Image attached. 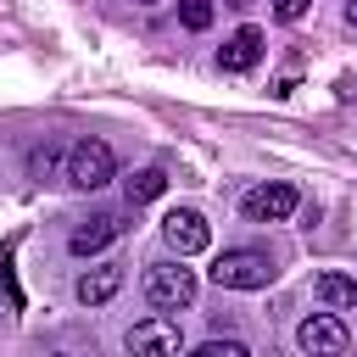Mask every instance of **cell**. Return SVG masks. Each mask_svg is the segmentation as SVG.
I'll return each instance as SVG.
<instances>
[{
	"label": "cell",
	"instance_id": "cell-1",
	"mask_svg": "<svg viewBox=\"0 0 357 357\" xmlns=\"http://www.w3.org/2000/svg\"><path fill=\"white\" fill-rule=\"evenodd\" d=\"M112 173H117V156H112L106 139H95V134L73 139V151H67V173H61L73 190H100V184H112Z\"/></svg>",
	"mask_w": 357,
	"mask_h": 357
},
{
	"label": "cell",
	"instance_id": "cell-2",
	"mask_svg": "<svg viewBox=\"0 0 357 357\" xmlns=\"http://www.w3.org/2000/svg\"><path fill=\"white\" fill-rule=\"evenodd\" d=\"M195 290H201V284H195V273H190L184 262H151V268H145V301L162 307V312L190 307Z\"/></svg>",
	"mask_w": 357,
	"mask_h": 357
},
{
	"label": "cell",
	"instance_id": "cell-3",
	"mask_svg": "<svg viewBox=\"0 0 357 357\" xmlns=\"http://www.w3.org/2000/svg\"><path fill=\"white\" fill-rule=\"evenodd\" d=\"M273 279V262H268V251H223L218 262H212V284L218 290H262Z\"/></svg>",
	"mask_w": 357,
	"mask_h": 357
},
{
	"label": "cell",
	"instance_id": "cell-4",
	"mask_svg": "<svg viewBox=\"0 0 357 357\" xmlns=\"http://www.w3.org/2000/svg\"><path fill=\"white\" fill-rule=\"evenodd\" d=\"M123 351H128V357H178V351H184V335H178V324H173L167 312H151V318L128 324Z\"/></svg>",
	"mask_w": 357,
	"mask_h": 357
},
{
	"label": "cell",
	"instance_id": "cell-5",
	"mask_svg": "<svg viewBox=\"0 0 357 357\" xmlns=\"http://www.w3.org/2000/svg\"><path fill=\"white\" fill-rule=\"evenodd\" d=\"M296 206H301V190H296V184H284V178L257 184V190H245V195H240V212H245L251 223H284V218H296Z\"/></svg>",
	"mask_w": 357,
	"mask_h": 357
},
{
	"label": "cell",
	"instance_id": "cell-6",
	"mask_svg": "<svg viewBox=\"0 0 357 357\" xmlns=\"http://www.w3.org/2000/svg\"><path fill=\"white\" fill-rule=\"evenodd\" d=\"M162 240H167V251L195 257V251L212 245V229H206V218H201L195 206H173V212L162 218Z\"/></svg>",
	"mask_w": 357,
	"mask_h": 357
},
{
	"label": "cell",
	"instance_id": "cell-7",
	"mask_svg": "<svg viewBox=\"0 0 357 357\" xmlns=\"http://www.w3.org/2000/svg\"><path fill=\"white\" fill-rule=\"evenodd\" d=\"M346 340H351V335H346V324H340L335 312H312V318L296 329V346H301L307 357H340Z\"/></svg>",
	"mask_w": 357,
	"mask_h": 357
},
{
	"label": "cell",
	"instance_id": "cell-8",
	"mask_svg": "<svg viewBox=\"0 0 357 357\" xmlns=\"http://www.w3.org/2000/svg\"><path fill=\"white\" fill-rule=\"evenodd\" d=\"M117 234H123V218H117V212H95V218H84V223L67 234V245H73V257H95V251H106Z\"/></svg>",
	"mask_w": 357,
	"mask_h": 357
},
{
	"label": "cell",
	"instance_id": "cell-9",
	"mask_svg": "<svg viewBox=\"0 0 357 357\" xmlns=\"http://www.w3.org/2000/svg\"><path fill=\"white\" fill-rule=\"evenodd\" d=\"M257 61H262V33L257 28H234L223 39V50H218V67L223 73H251Z\"/></svg>",
	"mask_w": 357,
	"mask_h": 357
},
{
	"label": "cell",
	"instance_id": "cell-10",
	"mask_svg": "<svg viewBox=\"0 0 357 357\" xmlns=\"http://www.w3.org/2000/svg\"><path fill=\"white\" fill-rule=\"evenodd\" d=\"M73 290H78L84 307H106V301L123 290V268H117V262H100V268H89V273H78Z\"/></svg>",
	"mask_w": 357,
	"mask_h": 357
},
{
	"label": "cell",
	"instance_id": "cell-11",
	"mask_svg": "<svg viewBox=\"0 0 357 357\" xmlns=\"http://www.w3.org/2000/svg\"><path fill=\"white\" fill-rule=\"evenodd\" d=\"M312 296H318L329 312H346V307H357V279H351V273H318V279H312Z\"/></svg>",
	"mask_w": 357,
	"mask_h": 357
},
{
	"label": "cell",
	"instance_id": "cell-12",
	"mask_svg": "<svg viewBox=\"0 0 357 357\" xmlns=\"http://www.w3.org/2000/svg\"><path fill=\"white\" fill-rule=\"evenodd\" d=\"M67 151H73V145H56V139L33 145V151H28V178L45 184V178H56V173H67Z\"/></svg>",
	"mask_w": 357,
	"mask_h": 357
},
{
	"label": "cell",
	"instance_id": "cell-13",
	"mask_svg": "<svg viewBox=\"0 0 357 357\" xmlns=\"http://www.w3.org/2000/svg\"><path fill=\"white\" fill-rule=\"evenodd\" d=\"M162 190H167V173H162V167H139V173H128V178H123L128 206H145V201H156Z\"/></svg>",
	"mask_w": 357,
	"mask_h": 357
},
{
	"label": "cell",
	"instance_id": "cell-14",
	"mask_svg": "<svg viewBox=\"0 0 357 357\" xmlns=\"http://www.w3.org/2000/svg\"><path fill=\"white\" fill-rule=\"evenodd\" d=\"M178 22H184L190 33L212 28V0H178Z\"/></svg>",
	"mask_w": 357,
	"mask_h": 357
},
{
	"label": "cell",
	"instance_id": "cell-15",
	"mask_svg": "<svg viewBox=\"0 0 357 357\" xmlns=\"http://www.w3.org/2000/svg\"><path fill=\"white\" fill-rule=\"evenodd\" d=\"M190 357H251V351H245L240 340H201Z\"/></svg>",
	"mask_w": 357,
	"mask_h": 357
},
{
	"label": "cell",
	"instance_id": "cell-16",
	"mask_svg": "<svg viewBox=\"0 0 357 357\" xmlns=\"http://www.w3.org/2000/svg\"><path fill=\"white\" fill-rule=\"evenodd\" d=\"M307 6H312V0H273V17H279V22H301Z\"/></svg>",
	"mask_w": 357,
	"mask_h": 357
},
{
	"label": "cell",
	"instance_id": "cell-17",
	"mask_svg": "<svg viewBox=\"0 0 357 357\" xmlns=\"http://www.w3.org/2000/svg\"><path fill=\"white\" fill-rule=\"evenodd\" d=\"M17 312V290H11V279H0V324Z\"/></svg>",
	"mask_w": 357,
	"mask_h": 357
},
{
	"label": "cell",
	"instance_id": "cell-18",
	"mask_svg": "<svg viewBox=\"0 0 357 357\" xmlns=\"http://www.w3.org/2000/svg\"><path fill=\"white\" fill-rule=\"evenodd\" d=\"M223 6H251V0H223Z\"/></svg>",
	"mask_w": 357,
	"mask_h": 357
},
{
	"label": "cell",
	"instance_id": "cell-19",
	"mask_svg": "<svg viewBox=\"0 0 357 357\" xmlns=\"http://www.w3.org/2000/svg\"><path fill=\"white\" fill-rule=\"evenodd\" d=\"M139 6H156V0H139Z\"/></svg>",
	"mask_w": 357,
	"mask_h": 357
},
{
	"label": "cell",
	"instance_id": "cell-20",
	"mask_svg": "<svg viewBox=\"0 0 357 357\" xmlns=\"http://www.w3.org/2000/svg\"><path fill=\"white\" fill-rule=\"evenodd\" d=\"M351 6H357V0H351Z\"/></svg>",
	"mask_w": 357,
	"mask_h": 357
}]
</instances>
